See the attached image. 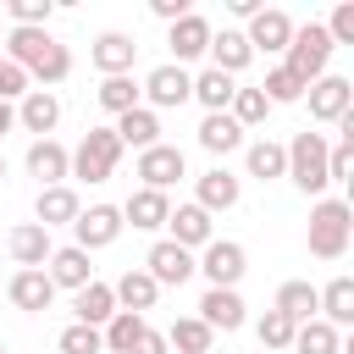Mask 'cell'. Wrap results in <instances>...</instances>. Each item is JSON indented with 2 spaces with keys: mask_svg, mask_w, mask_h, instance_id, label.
<instances>
[{
  "mask_svg": "<svg viewBox=\"0 0 354 354\" xmlns=\"http://www.w3.org/2000/svg\"><path fill=\"white\" fill-rule=\"evenodd\" d=\"M254 337H260V348H288V343H293V321H288L282 310H266V315L254 321Z\"/></svg>",
  "mask_w": 354,
  "mask_h": 354,
  "instance_id": "obj_39",
  "label": "cell"
},
{
  "mask_svg": "<svg viewBox=\"0 0 354 354\" xmlns=\"http://www.w3.org/2000/svg\"><path fill=\"white\" fill-rule=\"evenodd\" d=\"M116 160H122V138L111 127H88L83 144L72 149V177L77 183H105L116 171Z\"/></svg>",
  "mask_w": 354,
  "mask_h": 354,
  "instance_id": "obj_4",
  "label": "cell"
},
{
  "mask_svg": "<svg viewBox=\"0 0 354 354\" xmlns=\"http://www.w3.org/2000/svg\"><path fill=\"white\" fill-rule=\"evenodd\" d=\"M94 100H100V111H111V116H122V111L144 105V94H138V83H133V72H127V77H100Z\"/></svg>",
  "mask_w": 354,
  "mask_h": 354,
  "instance_id": "obj_36",
  "label": "cell"
},
{
  "mask_svg": "<svg viewBox=\"0 0 354 354\" xmlns=\"http://www.w3.org/2000/svg\"><path fill=\"white\" fill-rule=\"evenodd\" d=\"M194 138H199V149H205V155H216V166H221V160H227L232 149H243V144H249V138H243V127H238V122H232L227 111H216V116H205Z\"/></svg>",
  "mask_w": 354,
  "mask_h": 354,
  "instance_id": "obj_24",
  "label": "cell"
},
{
  "mask_svg": "<svg viewBox=\"0 0 354 354\" xmlns=\"http://www.w3.org/2000/svg\"><path fill=\"white\" fill-rule=\"evenodd\" d=\"M77 210H83V199H77V188L72 183H55V188H39V199H33V221L50 232V227H72L77 221Z\"/></svg>",
  "mask_w": 354,
  "mask_h": 354,
  "instance_id": "obj_19",
  "label": "cell"
},
{
  "mask_svg": "<svg viewBox=\"0 0 354 354\" xmlns=\"http://www.w3.org/2000/svg\"><path fill=\"white\" fill-rule=\"evenodd\" d=\"M55 17V0H11V28H44Z\"/></svg>",
  "mask_w": 354,
  "mask_h": 354,
  "instance_id": "obj_41",
  "label": "cell"
},
{
  "mask_svg": "<svg viewBox=\"0 0 354 354\" xmlns=\"http://www.w3.org/2000/svg\"><path fill=\"white\" fill-rule=\"evenodd\" d=\"M55 348L61 354H105V343H100V332L94 326H61V337H55Z\"/></svg>",
  "mask_w": 354,
  "mask_h": 354,
  "instance_id": "obj_40",
  "label": "cell"
},
{
  "mask_svg": "<svg viewBox=\"0 0 354 354\" xmlns=\"http://www.w3.org/2000/svg\"><path fill=\"white\" fill-rule=\"evenodd\" d=\"M44 277H50V288L77 293V288H88V282H94V266H88V254H83L77 243H66V249H55V254L44 260Z\"/></svg>",
  "mask_w": 354,
  "mask_h": 354,
  "instance_id": "obj_22",
  "label": "cell"
},
{
  "mask_svg": "<svg viewBox=\"0 0 354 354\" xmlns=\"http://www.w3.org/2000/svg\"><path fill=\"white\" fill-rule=\"evenodd\" d=\"M227 116H232V122H238V127L249 133V127H260V122L271 116V105H266V94H260V88H243V83H238V94H232Z\"/></svg>",
  "mask_w": 354,
  "mask_h": 354,
  "instance_id": "obj_38",
  "label": "cell"
},
{
  "mask_svg": "<svg viewBox=\"0 0 354 354\" xmlns=\"http://www.w3.org/2000/svg\"><path fill=\"white\" fill-rule=\"evenodd\" d=\"M304 88H310V83H299L288 66H271V72H266V83H260L266 105H299V100H304Z\"/></svg>",
  "mask_w": 354,
  "mask_h": 354,
  "instance_id": "obj_37",
  "label": "cell"
},
{
  "mask_svg": "<svg viewBox=\"0 0 354 354\" xmlns=\"http://www.w3.org/2000/svg\"><path fill=\"white\" fill-rule=\"evenodd\" d=\"M111 133L122 138V149H138V155H144V149H155V144H160V116H155L149 105H133V111H122V116H116V127H111Z\"/></svg>",
  "mask_w": 354,
  "mask_h": 354,
  "instance_id": "obj_23",
  "label": "cell"
},
{
  "mask_svg": "<svg viewBox=\"0 0 354 354\" xmlns=\"http://www.w3.org/2000/svg\"><path fill=\"white\" fill-rule=\"evenodd\" d=\"M243 166H249V177L277 183V177H288V149L277 138H254V144H243Z\"/></svg>",
  "mask_w": 354,
  "mask_h": 354,
  "instance_id": "obj_30",
  "label": "cell"
},
{
  "mask_svg": "<svg viewBox=\"0 0 354 354\" xmlns=\"http://www.w3.org/2000/svg\"><path fill=\"white\" fill-rule=\"evenodd\" d=\"M149 11H155V17L166 22V28H171V22H177V17H188L194 6H188V0H149Z\"/></svg>",
  "mask_w": 354,
  "mask_h": 354,
  "instance_id": "obj_44",
  "label": "cell"
},
{
  "mask_svg": "<svg viewBox=\"0 0 354 354\" xmlns=\"http://www.w3.org/2000/svg\"><path fill=\"white\" fill-rule=\"evenodd\" d=\"M199 321H205L210 332H238V326L249 321V310H243L238 288H205V299H199Z\"/></svg>",
  "mask_w": 354,
  "mask_h": 354,
  "instance_id": "obj_21",
  "label": "cell"
},
{
  "mask_svg": "<svg viewBox=\"0 0 354 354\" xmlns=\"http://www.w3.org/2000/svg\"><path fill=\"white\" fill-rule=\"evenodd\" d=\"M116 210H122V227L160 232V227H166V216H171V199H166V194H155V188H133V194H127V205H116Z\"/></svg>",
  "mask_w": 354,
  "mask_h": 354,
  "instance_id": "obj_20",
  "label": "cell"
},
{
  "mask_svg": "<svg viewBox=\"0 0 354 354\" xmlns=\"http://www.w3.org/2000/svg\"><path fill=\"white\" fill-rule=\"evenodd\" d=\"M326 28V39H332V50L337 44H354V0H337V11H332V22H321Z\"/></svg>",
  "mask_w": 354,
  "mask_h": 354,
  "instance_id": "obj_42",
  "label": "cell"
},
{
  "mask_svg": "<svg viewBox=\"0 0 354 354\" xmlns=\"http://www.w3.org/2000/svg\"><path fill=\"white\" fill-rule=\"evenodd\" d=\"M28 88H33V83H28V72H22L17 61H6V55H0V100H6V105H17Z\"/></svg>",
  "mask_w": 354,
  "mask_h": 354,
  "instance_id": "obj_43",
  "label": "cell"
},
{
  "mask_svg": "<svg viewBox=\"0 0 354 354\" xmlns=\"http://www.w3.org/2000/svg\"><path fill=\"white\" fill-rule=\"evenodd\" d=\"M315 293H321V310H315V315H321L326 326H337V332L354 326V277H332V282L315 288Z\"/></svg>",
  "mask_w": 354,
  "mask_h": 354,
  "instance_id": "obj_29",
  "label": "cell"
},
{
  "mask_svg": "<svg viewBox=\"0 0 354 354\" xmlns=\"http://www.w3.org/2000/svg\"><path fill=\"white\" fill-rule=\"evenodd\" d=\"M144 271L155 277V288H183V282L194 277V254H188V249H177L171 238H155V243H149V254H144Z\"/></svg>",
  "mask_w": 354,
  "mask_h": 354,
  "instance_id": "obj_16",
  "label": "cell"
},
{
  "mask_svg": "<svg viewBox=\"0 0 354 354\" xmlns=\"http://www.w3.org/2000/svg\"><path fill=\"white\" fill-rule=\"evenodd\" d=\"M304 100H310V122L337 127V122L354 111V83H348V77H337V72H326V77H315V83L304 88Z\"/></svg>",
  "mask_w": 354,
  "mask_h": 354,
  "instance_id": "obj_7",
  "label": "cell"
},
{
  "mask_svg": "<svg viewBox=\"0 0 354 354\" xmlns=\"http://www.w3.org/2000/svg\"><path fill=\"white\" fill-rule=\"evenodd\" d=\"M293 17L282 11V6H266L260 17H249V28H243V39H249V50L254 55H282L288 50V39H293Z\"/></svg>",
  "mask_w": 354,
  "mask_h": 354,
  "instance_id": "obj_11",
  "label": "cell"
},
{
  "mask_svg": "<svg viewBox=\"0 0 354 354\" xmlns=\"http://www.w3.org/2000/svg\"><path fill=\"white\" fill-rule=\"evenodd\" d=\"M111 315H116V293H111V282H100V277H94L88 288H77V293H72V321H77V326H94V332H100Z\"/></svg>",
  "mask_w": 354,
  "mask_h": 354,
  "instance_id": "obj_26",
  "label": "cell"
},
{
  "mask_svg": "<svg viewBox=\"0 0 354 354\" xmlns=\"http://www.w3.org/2000/svg\"><path fill=\"white\" fill-rule=\"evenodd\" d=\"M11 127H17V105H6V100H0V138H6Z\"/></svg>",
  "mask_w": 354,
  "mask_h": 354,
  "instance_id": "obj_47",
  "label": "cell"
},
{
  "mask_svg": "<svg viewBox=\"0 0 354 354\" xmlns=\"http://www.w3.org/2000/svg\"><path fill=\"white\" fill-rule=\"evenodd\" d=\"M288 348H293V354H343V332L315 315V321H299V326H293V343H288Z\"/></svg>",
  "mask_w": 354,
  "mask_h": 354,
  "instance_id": "obj_32",
  "label": "cell"
},
{
  "mask_svg": "<svg viewBox=\"0 0 354 354\" xmlns=\"http://www.w3.org/2000/svg\"><path fill=\"white\" fill-rule=\"evenodd\" d=\"M348 238H354V210H348V199L321 194V199L310 205V254H315V260H343V254H348Z\"/></svg>",
  "mask_w": 354,
  "mask_h": 354,
  "instance_id": "obj_1",
  "label": "cell"
},
{
  "mask_svg": "<svg viewBox=\"0 0 354 354\" xmlns=\"http://www.w3.org/2000/svg\"><path fill=\"white\" fill-rule=\"evenodd\" d=\"M111 293H116V310H133V315L155 310V299H160V288H155V277H149L144 266H127V271L111 282Z\"/></svg>",
  "mask_w": 354,
  "mask_h": 354,
  "instance_id": "obj_25",
  "label": "cell"
},
{
  "mask_svg": "<svg viewBox=\"0 0 354 354\" xmlns=\"http://www.w3.org/2000/svg\"><path fill=\"white\" fill-rule=\"evenodd\" d=\"M326 61H332V39H326V28H321V22L293 28V39H288V50H282V66H288L299 83H315V77H326Z\"/></svg>",
  "mask_w": 354,
  "mask_h": 354,
  "instance_id": "obj_3",
  "label": "cell"
},
{
  "mask_svg": "<svg viewBox=\"0 0 354 354\" xmlns=\"http://www.w3.org/2000/svg\"><path fill=\"white\" fill-rule=\"evenodd\" d=\"M133 354H171V348H166V332H155V326H144V337L133 343Z\"/></svg>",
  "mask_w": 354,
  "mask_h": 354,
  "instance_id": "obj_45",
  "label": "cell"
},
{
  "mask_svg": "<svg viewBox=\"0 0 354 354\" xmlns=\"http://www.w3.org/2000/svg\"><path fill=\"white\" fill-rule=\"evenodd\" d=\"M6 299H11L17 310L39 315V310H50V304H55V288H50V277H44V271H17V277L6 282Z\"/></svg>",
  "mask_w": 354,
  "mask_h": 354,
  "instance_id": "obj_28",
  "label": "cell"
},
{
  "mask_svg": "<svg viewBox=\"0 0 354 354\" xmlns=\"http://www.w3.org/2000/svg\"><path fill=\"white\" fill-rule=\"evenodd\" d=\"M17 127L33 133V138H50V133L61 127V94H55V88H28V94L17 100Z\"/></svg>",
  "mask_w": 354,
  "mask_h": 354,
  "instance_id": "obj_14",
  "label": "cell"
},
{
  "mask_svg": "<svg viewBox=\"0 0 354 354\" xmlns=\"http://www.w3.org/2000/svg\"><path fill=\"white\" fill-rule=\"evenodd\" d=\"M116 238H122V210H116V205H88V210H77V221H72V243H77L83 254L111 249Z\"/></svg>",
  "mask_w": 354,
  "mask_h": 354,
  "instance_id": "obj_8",
  "label": "cell"
},
{
  "mask_svg": "<svg viewBox=\"0 0 354 354\" xmlns=\"http://www.w3.org/2000/svg\"><path fill=\"white\" fill-rule=\"evenodd\" d=\"M138 94H144V105L160 116V111H177V105H188L194 100V72L188 66H171V61H160L144 83H138Z\"/></svg>",
  "mask_w": 354,
  "mask_h": 354,
  "instance_id": "obj_6",
  "label": "cell"
},
{
  "mask_svg": "<svg viewBox=\"0 0 354 354\" xmlns=\"http://www.w3.org/2000/svg\"><path fill=\"white\" fill-rule=\"evenodd\" d=\"M0 39H6V33H0Z\"/></svg>",
  "mask_w": 354,
  "mask_h": 354,
  "instance_id": "obj_50",
  "label": "cell"
},
{
  "mask_svg": "<svg viewBox=\"0 0 354 354\" xmlns=\"http://www.w3.org/2000/svg\"><path fill=\"white\" fill-rule=\"evenodd\" d=\"M144 315H133V310H116L105 326H100V343H105V354H133V343L144 337Z\"/></svg>",
  "mask_w": 354,
  "mask_h": 354,
  "instance_id": "obj_34",
  "label": "cell"
},
{
  "mask_svg": "<svg viewBox=\"0 0 354 354\" xmlns=\"http://www.w3.org/2000/svg\"><path fill=\"white\" fill-rule=\"evenodd\" d=\"M22 166H28V177H39V188H55V183L72 177V149L61 138H33L28 155H22Z\"/></svg>",
  "mask_w": 354,
  "mask_h": 354,
  "instance_id": "obj_12",
  "label": "cell"
},
{
  "mask_svg": "<svg viewBox=\"0 0 354 354\" xmlns=\"http://www.w3.org/2000/svg\"><path fill=\"white\" fill-rule=\"evenodd\" d=\"M194 271H205L210 288H238L243 271H249V249L238 238H210L199 254H194Z\"/></svg>",
  "mask_w": 354,
  "mask_h": 354,
  "instance_id": "obj_5",
  "label": "cell"
},
{
  "mask_svg": "<svg viewBox=\"0 0 354 354\" xmlns=\"http://www.w3.org/2000/svg\"><path fill=\"white\" fill-rule=\"evenodd\" d=\"M166 238L177 243V249H188V254H199L210 238H216V221L188 199V205H171V216H166Z\"/></svg>",
  "mask_w": 354,
  "mask_h": 354,
  "instance_id": "obj_15",
  "label": "cell"
},
{
  "mask_svg": "<svg viewBox=\"0 0 354 354\" xmlns=\"http://www.w3.org/2000/svg\"><path fill=\"white\" fill-rule=\"evenodd\" d=\"M210 66L216 72H227V77H238L249 61H254V50H249V39H243V28H221V33H210Z\"/></svg>",
  "mask_w": 354,
  "mask_h": 354,
  "instance_id": "obj_27",
  "label": "cell"
},
{
  "mask_svg": "<svg viewBox=\"0 0 354 354\" xmlns=\"http://www.w3.org/2000/svg\"><path fill=\"white\" fill-rule=\"evenodd\" d=\"M138 177H144L138 188H155V194H166L171 183H183V177H188V155H183L177 144H166V138H160L155 149H144V155H138Z\"/></svg>",
  "mask_w": 354,
  "mask_h": 354,
  "instance_id": "obj_9",
  "label": "cell"
},
{
  "mask_svg": "<svg viewBox=\"0 0 354 354\" xmlns=\"http://www.w3.org/2000/svg\"><path fill=\"white\" fill-rule=\"evenodd\" d=\"M0 354H6V343H0Z\"/></svg>",
  "mask_w": 354,
  "mask_h": 354,
  "instance_id": "obj_49",
  "label": "cell"
},
{
  "mask_svg": "<svg viewBox=\"0 0 354 354\" xmlns=\"http://www.w3.org/2000/svg\"><path fill=\"white\" fill-rule=\"evenodd\" d=\"M288 177H293V188L299 194H310V199H321L332 183H326V133H293L288 144Z\"/></svg>",
  "mask_w": 354,
  "mask_h": 354,
  "instance_id": "obj_2",
  "label": "cell"
},
{
  "mask_svg": "<svg viewBox=\"0 0 354 354\" xmlns=\"http://www.w3.org/2000/svg\"><path fill=\"white\" fill-rule=\"evenodd\" d=\"M210 343H216V332L199 315H177L166 326V348H177V354H210Z\"/></svg>",
  "mask_w": 354,
  "mask_h": 354,
  "instance_id": "obj_35",
  "label": "cell"
},
{
  "mask_svg": "<svg viewBox=\"0 0 354 354\" xmlns=\"http://www.w3.org/2000/svg\"><path fill=\"white\" fill-rule=\"evenodd\" d=\"M238 199H243V177H238V171H227V166H205V171L194 177V205H199L205 216L232 210Z\"/></svg>",
  "mask_w": 354,
  "mask_h": 354,
  "instance_id": "obj_10",
  "label": "cell"
},
{
  "mask_svg": "<svg viewBox=\"0 0 354 354\" xmlns=\"http://www.w3.org/2000/svg\"><path fill=\"white\" fill-rule=\"evenodd\" d=\"M232 94H238V77H227V72H216V66L194 72V100L205 105V116L227 111V105H232Z\"/></svg>",
  "mask_w": 354,
  "mask_h": 354,
  "instance_id": "obj_31",
  "label": "cell"
},
{
  "mask_svg": "<svg viewBox=\"0 0 354 354\" xmlns=\"http://www.w3.org/2000/svg\"><path fill=\"white\" fill-rule=\"evenodd\" d=\"M0 183H6V155H0Z\"/></svg>",
  "mask_w": 354,
  "mask_h": 354,
  "instance_id": "obj_48",
  "label": "cell"
},
{
  "mask_svg": "<svg viewBox=\"0 0 354 354\" xmlns=\"http://www.w3.org/2000/svg\"><path fill=\"white\" fill-rule=\"evenodd\" d=\"M271 310H282V315L299 326V321H315V310H321V293H315V282H282Z\"/></svg>",
  "mask_w": 354,
  "mask_h": 354,
  "instance_id": "obj_33",
  "label": "cell"
},
{
  "mask_svg": "<svg viewBox=\"0 0 354 354\" xmlns=\"http://www.w3.org/2000/svg\"><path fill=\"white\" fill-rule=\"evenodd\" d=\"M6 249H11L17 271H44V260L55 254V243H50V232H44L39 221H17V227L6 232Z\"/></svg>",
  "mask_w": 354,
  "mask_h": 354,
  "instance_id": "obj_17",
  "label": "cell"
},
{
  "mask_svg": "<svg viewBox=\"0 0 354 354\" xmlns=\"http://www.w3.org/2000/svg\"><path fill=\"white\" fill-rule=\"evenodd\" d=\"M227 11L249 22V17H260V11H266V0H227Z\"/></svg>",
  "mask_w": 354,
  "mask_h": 354,
  "instance_id": "obj_46",
  "label": "cell"
},
{
  "mask_svg": "<svg viewBox=\"0 0 354 354\" xmlns=\"http://www.w3.org/2000/svg\"><path fill=\"white\" fill-rule=\"evenodd\" d=\"M88 61L100 66V77H127V72H133V61H138V39H133V33L105 28V33L88 44Z\"/></svg>",
  "mask_w": 354,
  "mask_h": 354,
  "instance_id": "obj_13",
  "label": "cell"
},
{
  "mask_svg": "<svg viewBox=\"0 0 354 354\" xmlns=\"http://www.w3.org/2000/svg\"><path fill=\"white\" fill-rule=\"evenodd\" d=\"M210 22L199 17V11H188V17H177L171 22V33H166V44H171V66H188V61H199L205 50H210Z\"/></svg>",
  "mask_w": 354,
  "mask_h": 354,
  "instance_id": "obj_18",
  "label": "cell"
}]
</instances>
